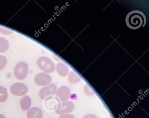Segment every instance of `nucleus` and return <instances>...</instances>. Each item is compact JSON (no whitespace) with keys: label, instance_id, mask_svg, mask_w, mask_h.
I'll list each match as a JSON object with an SVG mask.
<instances>
[{"label":"nucleus","instance_id":"20e7f679","mask_svg":"<svg viewBox=\"0 0 149 118\" xmlns=\"http://www.w3.org/2000/svg\"><path fill=\"white\" fill-rule=\"evenodd\" d=\"M10 91L15 96H24L28 92V88L25 83H15L10 87Z\"/></svg>","mask_w":149,"mask_h":118},{"label":"nucleus","instance_id":"ddd939ff","mask_svg":"<svg viewBox=\"0 0 149 118\" xmlns=\"http://www.w3.org/2000/svg\"><path fill=\"white\" fill-rule=\"evenodd\" d=\"M8 97V93L7 89L2 86H0V102L6 101Z\"/></svg>","mask_w":149,"mask_h":118},{"label":"nucleus","instance_id":"7ed1b4c3","mask_svg":"<svg viewBox=\"0 0 149 118\" xmlns=\"http://www.w3.org/2000/svg\"><path fill=\"white\" fill-rule=\"evenodd\" d=\"M28 66L24 62H19L16 64L14 69V74L19 80H23L27 77L28 73Z\"/></svg>","mask_w":149,"mask_h":118},{"label":"nucleus","instance_id":"9d476101","mask_svg":"<svg viewBox=\"0 0 149 118\" xmlns=\"http://www.w3.org/2000/svg\"><path fill=\"white\" fill-rule=\"evenodd\" d=\"M56 70L59 75L62 77L67 75L69 72L68 66L62 62L58 63L56 64Z\"/></svg>","mask_w":149,"mask_h":118},{"label":"nucleus","instance_id":"dca6fc26","mask_svg":"<svg viewBox=\"0 0 149 118\" xmlns=\"http://www.w3.org/2000/svg\"><path fill=\"white\" fill-rule=\"evenodd\" d=\"M59 118H75L74 116L71 114H65L61 115Z\"/></svg>","mask_w":149,"mask_h":118},{"label":"nucleus","instance_id":"f257e3e1","mask_svg":"<svg viewBox=\"0 0 149 118\" xmlns=\"http://www.w3.org/2000/svg\"><path fill=\"white\" fill-rule=\"evenodd\" d=\"M146 23V18L145 14L139 10H133L130 12L125 18V23L130 29L137 30L143 27Z\"/></svg>","mask_w":149,"mask_h":118},{"label":"nucleus","instance_id":"f03ea898","mask_svg":"<svg viewBox=\"0 0 149 118\" xmlns=\"http://www.w3.org/2000/svg\"><path fill=\"white\" fill-rule=\"evenodd\" d=\"M38 66L41 70L47 73H52L55 70V65L50 58L46 56L39 58L37 61Z\"/></svg>","mask_w":149,"mask_h":118},{"label":"nucleus","instance_id":"9b49d317","mask_svg":"<svg viewBox=\"0 0 149 118\" xmlns=\"http://www.w3.org/2000/svg\"><path fill=\"white\" fill-rule=\"evenodd\" d=\"M31 104V99L29 96H24L22 98L20 99V105L22 110L24 111L28 110L30 108Z\"/></svg>","mask_w":149,"mask_h":118},{"label":"nucleus","instance_id":"0eeeda50","mask_svg":"<svg viewBox=\"0 0 149 118\" xmlns=\"http://www.w3.org/2000/svg\"><path fill=\"white\" fill-rule=\"evenodd\" d=\"M57 90V87L54 83L48 85L44 87L40 90V97L41 99H43L49 95L55 94Z\"/></svg>","mask_w":149,"mask_h":118},{"label":"nucleus","instance_id":"a211bd4d","mask_svg":"<svg viewBox=\"0 0 149 118\" xmlns=\"http://www.w3.org/2000/svg\"><path fill=\"white\" fill-rule=\"evenodd\" d=\"M0 118H5L4 115L1 114H0Z\"/></svg>","mask_w":149,"mask_h":118},{"label":"nucleus","instance_id":"2eb2a0df","mask_svg":"<svg viewBox=\"0 0 149 118\" xmlns=\"http://www.w3.org/2000/svg\"><path fill=\"white\" fill-rule=\"evenodd\" d=\"M0 33L4 35H9L12 34L13 31L8 29V28L0 26Z\"/></svg>","mask_w":149,"mask_h":118},{"label":"nucleus","instance_id":"f3484780","mask_svg":"<svg viewBox=\"0 0 149 118\" xmlns=\"http://www.w3.org/2000/svg\"><path fill=\"white\" fill-rule=\"evenodd\" d=\"M83 118H98L96 115L93 114H89V115H86Z\"/></svg>","mask_w":149,"mask_h":118},{"label":"nucleus","instance_id":"423d86ee","mask_svg":"<svg viewBox=\"0 0 149 118\" xmlns=\"http://www.w3.org/2000/svg\"><path fill=\"white\" fill-rule=\"evenodd\" d=\"M74 107V104L72 102L70 101H63L62 103H59L56 112L58 115H60L68 114L69 112L73 111Z\"/></svg>","mask_w":149,"mask_h":118},{"label":"nucleus","instance_id":"1a4fd4ad","mask_svg":"<svg viewBox=\"0 0 149 118\" xmlns=\"http://www.w3.org/2000/svg\"><path fill=\"white\" fill-rule=\"evenodd\" d=\"M43 112L39 108L32 107L28 109L27 112L28 118H42Z\"/></svg>","mask_w":149,"mask_h":118},{"label":"nucleus","instance_id":"f8f14e48","mask_svg":"<svg viewBox=\"0 0 149 118\" xmlns=\"http://www.w3.org/2000/svg\"><path fill=\"white\" fill-rule=\"evenodd\" d=\"M9 43L8 41L4 37H0V52L3 53L8 50Z\"/></svg>","mask_w":149,"mask_h":118},{"label":"nucleus","instance_id":"6e6552de","mask_svg":"<svg viewBox=\"0 0 149 118\" xmlns=\"http://www.w3.org/2000/svg\"><path fill=\"white\" fill-rule=\"evenodd\" d=\"M70 90L68 87L62 86L58 89L56 94L60 97L62 101H66L69 100L70 95Z\"/></svg>","mask_w":149,"mask_h":118},{"label":"nucleus","instance_id":"39448f33","mask_svg":"<svg viewBox=\"0 0 149 118\" xmlns=\"http://www.w3.org/2000/svg\"><path fill=\"white\" fill-rule=\"evenodd\" d=\"M52 81V77L45 72H41L35 76L34 82L39 86H47Z\"/></svg>","mask_w":149,"mask_h":118},{"label":"nucleus","instance_id":"4468645a","mask_svg":"<svg viewBox=\"0 0 149 118\" xmlns=\"http://www.w3.org/2000/svg\"><path fill=\"white\" fill-rule=\"evenodd\" d=\"M7 64V59L3 55H0V71L4 68Z\"/></svg>","mask_w":149,"mask_h":118}]
</instances>
